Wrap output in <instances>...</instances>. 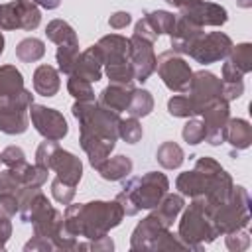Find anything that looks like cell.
Listing matches in <instances>:
<instances>
[{
  "label": "cell",
  "mask_w": 252,
  "mask_h": 252,
  "mask_svg": "<svg viewBox=\"0 0 252 252\" xmlns=\"http://www.w3.org/2000/svg\"><path fill=\"white\" fill-rule=\"evenodd\" d=\"M94 45H96V49H98L104 65L126 61L128 55H130V37H124L120 33L102 35Z\"/></svg>",
  "instance_id": "ac0fdd59"
},
{
  "label": "cell",
  "mask_w": 252,
  "mask_h": 252,
  "mask_svg": "<svg viewBox=\"0 0 252 252\" xmlns=\"http://www.w3.org/2000/svg\"><path fill=\"white\" fill-rule=\"evenodd\" d=\"M75 250H93V252H110L114 250V240L108 234H102L98 238H89L87 242H77Z\"/></svg>",
  "instance_id": "7dc6e473"
},
{
  "label": "cell",
  "mask_w": 252,
  "mask_h": 252,
  "mask_svg": "<svg viewBox=\"0 0 252 252\" xmlns=\"http://www.w3.org/2000/svg\"><path fill=\"white\" fill-rule=\"evenodd\" d=\"M148 20V24L152 26V30L158 33V37L161 33H169L173 24H175V14L173 12H167V10H152V12H146L144 16Z\"/></svg>",
  "instance_id": "8d00e7d4"
},
{
  "label": "cell",
  "mask_w": 252,
  "mask_h": 252,
  "mask_svg": "<svg viewBox=\"0 0 252 252\" xmlns=\"http://www.w3.org/2000/svg\"><path fill=\"white\" fill-rule=\"evenodd\" d=\"M224 236V242H226V248L232 250V252H242L250 246V236L244 228L240 230H232L228 234H222Z\"/></svg>",
  "instance_id": "c3c4849f"
},
{
  "label": "cell",
  "mask_w": 252,
  "mask_h": 252,
  "mask_svg": "<svg viewBox=\"0 0 252 252\" xmlns=\"http://www.w3.org/2000/svg\"><path fill=\"white\" fill-rule=\"evenodd\" d=\"M144 136V128L138 118H120L118 122V138H122L126 144H138Z\"/></svg>",
  "instance_id": "f35d334b"
},
{
  "label": "cell",
  "mask_w": 252,
  "mask_h": 252,
  "mask_svg": "<svg viewBox=\"0 0 252 252\" xmlns=\"http://www.w3.org/2000/svg\"><path fill=\"white\" fill-rule=\"evenodd\" d=\"M211 222L219 236L228 234L232 230L246 228L250 222V195L246 187L232 185L230 197L213 209Z\"/></svg>",
  "instance_id": "5b68a950"
},
{
  "label": "cell",
  "mask_w": 252,
  "mask_h": 252,
  "mask_svg": "<svg viewBox=\"0 0 252 252\" xmlns=\"http://www.w3.org/2000/svg\"><path fill=\"white\" fill-rule=\"evenodd\" d=\"M45 35L55 45H79V37H77V32L73 30V26L59 18L51 20L45 26Z\"/></svg>",
  "instance_id": "f1b7e54d"
},
{
  "label": "cell",
  "mask_w": 252,
  "mask_h": 252,
  "mask_svg": "<svg viewBox=\"0 0 252 252\" xmlns=\"http://www.w3.org/2000/svg\"><path fill=\"white\" fill-rule=\"evenodd\" d=\"M205 126V140L211 146H220L224 144V136H226V122L230 118V108H228V100H224L222 96L213 100L211 104H207L203 108V112L199 114Z\"/></svg>",
  "instance_id": "7c38bea8"
},
{
  "label": "cell",
  "mask_w": 252,
  "mask_h": 252,
  "mask_svg": "<svg viewBox=\"0 0 252 252\" xmlns=\"http://www.w3.org/2000/svg\"><path fill=\"white\" fill-rule=\"evenodd\" d=\"M179 16H183L185 20L193 22L199 28H207V26L220 28L228 20V12H226L224 6L215 4V2H207V0H199V2H195L191 6L181 8Z\"/></svg>",
  "instance_id": "5bb4252c"
},
{
  "label": "cell",
  "mask_w": 252,
  "mask_h": 252,
  "mask_svg": "<svg viewBox=\"0 0 252 252\" xmlns=\"http://www.w3.org/2000/svg\"><path fill=\"white\" fill-rule=\"evenodd\" d=\"M51 195H53V199H55L57 203L69 205V203H73V199H75V187L69 185V183H65V181H61L59 177H55V179L51 181Z\"/></svg>",
  "instance_id": "ee69618b"
},
{
  "label": "cell",
  "mask_w": 252,
  "mask_h": 252,
  "mask_svg": "<svg viewBox=\"0 0 252 252\" xmlns=\"http://www.w3.org/2000/svg\"><path fill=\"white\" fill-rule=\"evenodd\" d=\"M22 181L16 175L14 169H2L0 171V193H10V195H18L22 191Z\"/></svg>",
  "instance_id": "f6af8a7d"
},
{
  "label": "cell",
  "mask_w": 252,
  "mask_h": 252,
  "mask_svg": "<svg viewBox=\"0 0 252 252\" xmlns=\"http://www.w3.org/2000/svg\"><path fill=\"white\" fill-rule=\"evenodd\" d=\"M102 65L104 63H102V57H100L96 45H91L79 55V61H77L73 75H77L89 83H96L102 77Z\"/></svg>",
  "instance_id": "44dd1931"
},
{
  "label": "cell",
  "mask_w": 252,
  "mask_h": 252,
  "mask_svg": "<svg viewBox=\"0 0 252 252\" xmlns=\"http://www.w3.org/2000/svg\"><path fill=\"white\" fill-rule=\"evenodd\" d=\"M16 171V175L20 177V181H22V185L24 187H41L45 181H47V175H49V169H45V167H41V165H37V163H24V165H20V167H16L14 169Z\"/></svg>",
  "instance_id": "836d02e7"
},
{
  "label": "cell",
  "mask_w": 252,
  "mask_h": 252,
  "mask_svg": "<svg viewBox=\"0 0 252 252\" xmlns=\"http://www.w3.org/2000/svg\"><path fill=\"white\" fill-rule=\"evenodd\" d=\"M4 43H6V41H4V33H2V30H0V55L4 53Z\"/></svg>",
  "instance_id": "6125c7cd"
},
{
  "label": "cell",
  "mask_w": 252,
  "mask_h": 252,
  "mask_svg": "<svg viewBox=\"0 0 252 252\" xmlns=\"http://www.w3.org/2000/svg\"><path fill=\"white\" fill-rule=\"evenodd\" d=\"M30 118H32V126L37 130V134L43 136V140L59 142L69 132V124H67L65 116L55 108L33 102L30 106Z\"/></svg>",
  "instance_id": "8fae6325"
},
{
  "label": "cell",
  "mask_w": 252,
  "mask_h": 252,
  "mask_svg": "<svg viewBox=\"0 0 252 252\" xmlns=\"http://www.w3.org/2000/svg\"><path fill=\"white\" fill-rule=\"evenodd\" d=\"M45 55V43L39 37H26L16 45V57L22 63H35Z\"/></svg>",
  "instance_id": "d6a6232c"
},
{
  "label": "cell",
  "mask_w": 252,
  "mask_h": 252,
  "mask_svg": "<svg viewBox=\"0 0 252 252\" xmlns=\"http://www.w3.org/2000/svg\"><path fill=\"white\" fill-rule=\"evenodd\" d=\"M0 161H2V159H0Z\"/></svg>",
  "instance_id": "be15d7a7"
},
{
  "label": "cell",
  "mask_w": 252,
  "mask_h": 252,
  "mask_svg": "<svg viewBox=\"0 0 252 252\" xmlns=\"http://www.w3.org/2000/svg\"><path fill=\"white\" fill-rule=\"evenodd\" d=\"M61 87L59 71L51 65H39L33 71V91L41 96H55Z\"/></svg>",
  "instance_id": "4316f807"
},
{
  "label": "cell",
  "mask_w": 252,
  "mask_h": 252,
  "mask_svg": "<svg viewBox=\"0 0 252 252\" xmlns=\"http://www.w3.org/2000/svg\"><path fill=\"white\" fill-rule=\"evenodd\" d=\"M24 250L26 252H35V250H41V252H51V250H55V246H53V242L49 240V238H41V236H32V240L30 242H26V246H24Z\"/></svg>",
  "instance_id": "db71d44e"
},
{
  "label": "cell",
  "mask_w": 252,
  "mask_h": 252,
  "mask_svg": "<svg viewBox=\"0 0 252 252\" xmlns=\"http://www.w3.org/2000/svg\"><path fill=\"white\" fill-rule=\"evenodd\" d=\"M132 85H116V83H110L108 87H104L100 91V96H98V104H102L104 108L108 110H114V112H124L128 108V102H130V96H132Z\"/></svg>",
  "instance_id": "603a6c76"
},
{
  "label": "cell",
  "mask_w": 252,
  "mask_h": 252,
  "mask_svg": "<svg viewBox=\"0 0 252 252\" xmlns=\"http://www.w3.org/2000/svg\"><path fill=\"white\" fill-rule=\"evenodd\" d=\"M67 91L75 100H94V91L93 85L77 75H69L67 81Z\"/></svg>",
  "instance_id": "b9f144b4"
},
{
  "label": "cell",
  "mask_w": 252,
  "mask_h": 252,
  "mask_svg": "<svg viewBox=\"0 0 252 252\" xmlns=\"http://www.w3.org/2000/svg\"><path fill=\"white\" fill-rule=\"evenodd\" d=\"M0 159H2V163L6 167L16 169V167L26 163V154H24V150L20 146H8V148H4L0 152Z\"/></svg>",
  "instance_id": "bcb514c9"
},
{
  "label": "cell",
  "mask_w": 252,
  "mask_h": 252,
  "mask_svg": "<svg viewBox=\"0 0 252 252\" xmlns=\"http://www.w3.org/2000/svg\"><path fill=\"white\" fill-rule=\"evenodd\" d=\"M154 110V96L146 89H132V96L126 112L134 118H144Z\"/></svg>",
  "instance_id": "1f68e13d"
},
{
  "label": "cell",
  "mask_w": 252,
  "mask_h": 252,
  "mask_svg": "<svg viewBox=\"0 0 252 252\" xmlns=\"http://www.w3.org/2000/svg\"><path fill=\"white\" fill-rule=\"evenodd\" d=\"M132 167H134L132 159L128 156H124V154H118V156H112V158L108 156L96 167V171L106 181H122V179H126L132 173Z\"/></svg>",
  "instance_id": "d4e9b609"
},
{
  "label": "cell",
  "mask_w": 252,
  "mask_h": 252,
  "mask_svg": "<svg viewBox=\"0 0 252 252\" xmlns=\"http://www.w3.org/2000/svg\"><path fill=\"white\" fill-rule=\"evenodd\" d=\"M177 236L185 244L187 250H195V252H201L205 244L213 242L219 236L213 228L211 213L205 205L203 195L193 197L191 203L187 207H183Z\"/></svg>",
  "instance_id": "3957f363"
},
{
  "label": "cell",
  "mask_w": 252,
  "mask_h": 252,
  "mask_svg": "<svg viewBox=\"0 0 252 252\" xmlns=\"http://www.w3.org/2000/svg\"><path fill=\"white\" fill-rule=\"evenodd\" d=\"M79 45H57L55 51V59H57V67L61 73L65 75H73L77 61H79Z\"/></svg>",
  "instance_id": "74e56055"
},
{
  "label": "cell",
  "mask_w": 252,
  "mask_h": 252,
  "mask_svg": "<svg viewBox=\"0 0 252 252\" xmlns=\"http://www.w3.org/2000/svg\"><path fill=\"white\" fill-rule=\"evenodd\" d=\"M41 24V12L35 4L26 0H12L0 4V30L33 32Z\"/></svg>",
  "instance_id": "ba28073f"
},
{
  "label": "cell",
  "mask_w": 252,
  "mask_h": 252,
  "mask_svg": "<svg viewBox=\"0 0 252 252\" xmlns=\"http://www.w3.org/2000/svg\"><path fill=\"white\" fill-rule=\"evenodd\" d=\"M57 148H59V144L55 140H43L37 146V150H35V163L41 165V167H45V169H49L51 158H53V154H55Z\"/></svg>",
  "instance_id": "681fc988"
},
{
  "label": "cell",
  "mask_w": 252,
  "mask_h": 252,
  "mask_svg": "<svg viewBox=\"0 0 252 252\" xmlns=\"http://www.w3.org/2000/svg\"><path fill=\"white\" fill-rule=\"evenodd\" d=\"M33 104L32 91H20L10 96H0V132L18 136L28 130V110Z\"/></svg>",
  "instance_id": "8992f818"
},
{
  "label": "cell",
  "mask_w": 252,
  "mask_h": 252,
  "mask_svg": "<svg viewBox=\"0 0 252 252\" xmlns=\"http://www.w3.org/2000/svg\"><path fill=\"white\" fill-rule=\"evenodd\" d=\"M226 61H230L238 71H242L244 75L252 71V43L244 41V43H232L228 55L224 57Z\"/></svg>",
  "instance_id": "e575fe53"
},
{
  "label": "cell",
  "mask_w": 252,
  "mask_h": 252,
  "mask_svg": "<svg viewBox=\"0 0 252 252\" xmlns=\"http://www.w3.org/2000/svg\"><path fill=\"white\" fill-rule=\"evenodd\" d=\"M49 171H55L61 181L77 187L81 177H83V163H81V159L75 154H71V152H67V150H63L59 146L55 150L53 158H51Z\"/></svg>",
  "instance_id": "2e32d148"
},
{
  "label": "cell",
  "mask_w": 252,
  "mask_h": 252,
  "mask_svg": "<svg viewBox=\"0 0 252 252\" xmlns=\"http://www.w3.org/2000/svg\"><path fill=\"white\" fill-rule=\"evenodd\" d=\"M167 112L175 118H191L195 116V106L187 94H173L167 100Z\"/></svg>",
  "instance_id": "60d3db41"
},
{
  "label": "cell",
  "mask_w": 252,
  "mask_h": 252,
  "mask_svg": "<svg viewBox=\"0 0 252 252\" xmlns=\"http://www.w3.org/2000/svg\"><path fill=\"white\" fill-rule=\"evenodd\" d=\"M71 112L79 122V134L94 136L108 142L118 140V112L104 108L96 100H75Z\"/></svg>",
  "instance_id": "277c9868"
},
{
  "label": "cell",
  "mask_w": 252,
  "mask_h": 252,
  "mask_svg": "<svg viewBox=\"0 0 252 252\" xmlns=\"http://www.w3.org/2000/svg\"><path fill=\"white\" fill-rule=\"evenodd\" d=\"M224 142L232 146V150H246L252 144V126L244 118H228Z\"/></svg>",
  "instance_id": "484cf974"
},
{
  "label": "cell",
  "mask_w": 252,
  "mask_h": 252,
  "mask_svg": "<svg viewBox=\"0 0 252 252\" xmlns=\"http://www.w3.org/2000/svg\"><path fill=\"white\" fill-rule=\"evenodd\" d=\"M18 213V197L10 193H0V217L14 219Z\"/></svg>",
  "instance_id": "816d5d0a"
},
{
  "label": "cell",
  "mask_w": 252,
  "mask_h": 252,
  "mask_svg": "<svg viewBox=\"0 0 252 252\" xmlns=\"http://www.w3.org/2000/svg\"><path fill=\"white\" fill-rule=\"evenodd\" d=\"M167 4H171L173 8H185V6H191V4H195V2H199V0H165Z\"/></svg>",
  "instance_id": "91938a15"
},
{
  "label": "cell",
  "mask_w": 252,
  "mask_h": 252,
  "mask_svg": "<svg viewBox=\"0 0 252 252\" xmlns=\"http://www.w3.org/2000/svg\"><path fill=\"white\" fill-rule=\"evenodd\" d=\"M104 75L108 77L110 83H116V85H132L134 83V69L128 59L104 65Z\"/></svg>",
  "instance_id": "d590c367"
},
{
  "label": "cell",
  "mask_w": 252,
  "mask_h": 252,
  "mask_svg": "<svg viewBox=\"0 0 252 252\" xmlns=\"http://www.w3.org/2000/svg\"><path fill=\"white\" fill-rule=\"evenodd\" d=\"M24 91V75L16 65H0V96H10Z\"/></svg>",
  "instance_id": "f546056e"
},
{
  "label": "cell",
  "mask_w": 252,
  "mask_h": 252,
  "mask_svg": "<svg viewBox=\"0 0 252 252\" xmlns=\"http://www.w3.org/2000/svg\"><path fill=\"white\" fill-rule=\"evenodd\" d=\"M130 22H132V14H130V12H124V10L114 12V14L108 18V26H110L112 30H124Z\"/></svg>",
  "instance_id": "9f6ffc18"
},
{
  "label": "cell",
  "mask_w": 252,
  "mask_h": 252,
  "mask_svg": "<svg viewBox=\"0 0 252 252\" xmlns=\"http://www.w3.org/2000/svg\"><path fill=\"white\" fill-rule=\"evenodd\" d=\"M132 35H136V37H140V39H146V41H152V43L158 39V33L152 30V26L148 24L146 18H142V20L136 22V26H134V33H132Z\"/></svg>",
  "instance_id": "f5cc1de1"
},
{
  "label": "cell",
  "mask_w": 252,
  "mask_h": 252,
  "mask_svg": "<svg viewBox=\"0 0 252 252\" xmlns=\"http://www.w3.org/2000/svg\"><path fill=\"white\" fill-rule=\"evenodd\" d=\"M32 224H33V234L35 236H41V238H49L51 240L59 232V228L63 226V213L57 211L55 207H49Z\"/></svg>",
  "instance_id": "83f0119b"
},
{
  "label": "cell",
  "mask_w": 252,
  "mask_h": 252,
  "mask_svg": "<svg viewBox=\"0 0 252 252\" xmlns=\"http://www.w3.org/2000/svg\"><path fill=\"white\" fill-rule=\"evenodd\" d=\"M128 61H130V65L134 69V81L146 83L152 77V73L156 71V65H158V55L154 51V43L132 35L130 37Z\"/></svg>",
  "instance_id": "4fadbf2b"
},
{
  "label": "cell",
  "mask_w": 252,
  "mask_h": 252,
  "mask_svg": "<svg viewBox=\"0 0 252 252\" xmlns=\"http://www.w3.org/2000/svg\"><path fill=\"white\" fill-rule=\"evenodd\" d=\"M18 197V215L22 222H33L41 213H45L51 203L39 187H22Z\"/></svg>",
  "instance_id": "9a60e30c"
},
{
  "label": "cell",
  "mask_w": 252,
  "mask_h": 252,
  "mask_svg": "<svg viewBox=\"0 0 252 252\" xmlns=\"http://www.w3.org/2000/svg\"><path fill=\"white\" fill-rule=\"evenodd\" d=\"M222 169V167H220ZM215 173H203L199 169H191V171H183L177 175L175 179V189L183 195V197H199V195H205L207 189H209V183H211V177Z\"/></svg>",
  "instance_id": "d6986e66"
},
{
  "label": "cell",
  "mask_w": 252,
  "mask_h": 252,
  "mask_svg": "<svg viewBox=\"0 0 252 252\" xmlns=\"http://www.w3.org/2000/svg\"><path fill=\"white\" fill-rule=\"evenodd\" d=\"M236 4H238L240 8H250V6H252V0H236Z\"/></svg>",
  "instance_id": "94428289"
},
{
  "label": "cell",
  "mask_w": 252,
  "mask_h": 252,
  "mask_svg": "<svg viewBox=\"0 0 252 252\" xmlns=\"http://www.w3.org/2000/svg\"><path fill=\"white\" fill-rule=\"evenodd\" d=\"M156 71H158L159 79L163 81V85L171 93H187L193 71H191L189 63L183 59V55H179L171 49L159 53Z\"/></svg>",
  "instance_id": "52a82bcc"
},
{
  "label": "cell",
  "mask_w": 252,
  "mask_h": 252,
  "mask_svg": "<svg viewBox=\"0 0 252 252\" xmlns=\"http://www.w3.org/2000/svg\"><path fill=\"white\" fill-rule=\"evenodd\" d=\"M10 236H12V222H10V219L0 217V250H4Z\"/></svg>",
  "instance_id": "6f0895ef"
},
{
  "label": "cell",
  "mask_w": 252,
  "mask_h": 252,
  "mask_svg": "<svg viewBox=\"0 0 252 252\" xmlns=\"http://www.w3.org/2000/svg\"><path fill=\"white\" fill-rule=\"evenodd\" d=\"M150 250L159 252V250H187V248H185V244L179 240V236L171 232V228H161V230L156 234V238H154Z\"/></svg>",
  "instance_id": "ab89813d"
},
{
  "label": "cell",
  "mask_w": 252,
  "mask_h": 252,
  "mask_svg": "<svg viewBox=\"0 0 252 252\" xmlns=\"http://www.w3.org/2000/svg\"><path fill=\"white\" fill-rule=\"evenodd\" d=\"M79 144L83 148V152L87 154L89 158V163L96 169L114 150L116 142H108V140H100V138H94V136H85V134H79Z\"/></svg>",
  "instance_id": "cb8c5ba5"
},
{
  "label": "cell",
  "mask_w": 252,
  "mask_h": 252,
  "mask_svg": "<svg viewBox=\"0 0 252 252\" xmlns=\"http://www.w3.org/2000/svg\"><path fill=\"white\" fill-rule=\"evenodd\" d=\"M203 33H205V28H199L193 22L185 20L183 16H177L171 32L167 33L169 35V41H171V51H175L179 55H187L189 49L193 47V43Z\"/></svg>",
  "instance_id": "e0dca14e"
},
{
  "label": "cell",
  "mask_w": 252,
  "mask_h": 252,
  "mask_svg": "<svg viewBox=\"0 0 252 252\" xmlns=\"http://www.w3.org/2000/svg\"><path fill=\"white\" fill-rule=\"evenodd\" d=\"M26 2H32V4H35V6H41V8H45V10H55V8H59V4H61V0H26Z\"/></svg>",
  "instance_id": "680465c9"
},
{
  "label": "cell",
  "mask_w": 252,
  "mask_h": 252,
  "mask_svg": "<svg viewBox=\"0 0 252 252\" xmlns=\"http://www.w3.org/2000/svg\"><path fill=\"white\" fill-rule=\"evenodd\" d=\"M187 96L195 106V116H199L207 104L222 96V81L211 71H205V69L195 71L191 75Z\"/></svg>",
  "instance_id": "9c48e42d"
},
{
  "label": "cell",
  "mask_w": 252,
  "mask_h": 252,
  "mask_svg": "<svg viewBox=\"0 0 252 252\" xmlns=\"http://www.w3.org/2000/svg\"><path fill=\"white\" fill-rule=\"evenodd\" d=\"M161 228H165V226H161L159 220H158L152 213H150L148 217H144V219L136 224V228L132 230V236H130V250H138V252L150 250V246H152L156 234H158Z\"/></svg>",
  "instance_id": "7402d4cb"
},
{
  "label": "cell",
  "mask_w": 252,
  "mask_h": 252,
  "mask_svg": "<svg viewBox=\"0 0 252 252\" xmlns=\"http://www.w3.org/2000/svg\"><path fill=\"white\" fill-rule=\"evenodd\" d=\"M181 136H183V140L189 146L201 144L205 140V126H203V122L197 120V118H189L185 122V126H183V130H181Z\"/></svg>",
  "instance_id": "7bdbcfd3"
},
{
  "label": "cell",
  "mask_w": 252,
  "mask_h": 252,
  "mask_svg": "<svg viewBox=\"0 0 252 252\" xmlns=\"http://www.w3.org/2000/svg\"><path fill=\"white\" fill-rule=\"evenodd\" d=\"M183 207H185L183 195H181V193H169V191H167V193L161 197V201L152 209V215L159 220L161 226L171 228L173 222L177 220L179 213L183 211Z\"/></svg>",
  "instance_id": "ffe728a7"
},
{
  "label": "cell",
  "mask_w": 252,
  "mask_h": 252,
  "mask_svg": "<svg viewBox=\"0 0 252 252\" xmlns=\"http://www.w3.org/2000/svg\"><path fill=\"white\" fill-rule=\"evenodd\" d=\"M156 159H158V163L163 169H177V167H181V163L185 159V154H183V150H181L179 144H175V142H163L158 148V152H156Z\"/></svg>",
  "instance_id": "4dcf8cb0"
},
{
  "label": "cell",
  "mask_w": 252,
  "mask_h": 252,
  "mask_svg": "<svg viewBox=\"0 0 252 252\" xmlns=\"http://www.w3.org/2000/svg\"><path fill=\"white\" fill-rule=\"evenodd\" d=\"M124 211L120 203L114 201H89V203H69L63 213V226L75 236L83 238H98L108 234L110 228H116Z\"/></svg>",
  "instance_id": "6da1fadb"
},
{
  "label": "cell",
  "mask_w": 252,
  "mask_h": 252,
  "mask_svg": "<svg viewBox=\"0 0 252 252\" xmlns=\"http://www.w3.org/2000/svg\"><path fill=\"white\" fill-rule=\"evenodd\" d=\"M230 47H232V39L224 32H209V33H203L193 43L187 55L201 65H209V63L222 61L228 55Z\"/></svg>",
  "instance_id": "30bf717a"
},
{
  "label": "cell",
  "mask_w": 252,
  "mask_h": 252,
  "mask_svg": "<svg viewBox=\"0 0 252 252\" xmlns=\"http://www.w3.org/2000/svg\"><path fill=\"white\" fill-rule=\"evenodd\" d=\"M51 242H53L55 250H63V252H67V250H75V248H77V236L71 234L69 230H65V226L59 228V232L51 238Z\"/></svg>",
  "instance_id": "f907efd6"
},
{
  "label": "cell",
  "mask_w": 252,
  "mask_h": 252,
  "mask_svg": "<svg viewBox=\"0 0 252 252\" xmlns=\"http://www.w3.org/2000/svg\"><path fill=\"white\" fill-rule=\"evenodd\" d=\"M222 83H238V81H244V73L238 71L230 61H224L222 63Z\"/></svg>",
  "instance_id": "11a10c76"
},
{
  "label": "cell",
  "mask_w": 252,
  "mask_h": 252,
  "mask_svg": "<svg viewBox=\"0 0 252 252\" xmlns=\"http://www.w3.org/2000/svg\"><path fill=\"white\" fill-rule=\"evenodd\" d=\"M167 191H169V179L165 177V173L148 171L142 177L128 179L122 191L116 195V201L120 203L126 217H134L142 209L152 211Z\"/></svg>",
  "instance_id": "7a4b0ae2"
}]
</instances>
